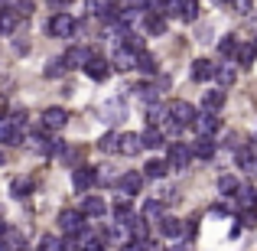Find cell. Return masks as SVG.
I'll list each match as a JSON object with an SVG mask.
<instances>
[{"label":"cell","instance_id":"cell-15","mask_svg":"<svg viewBox=\"0 0 257 251\" xmlns=\"http://www.w3.org/2000/svg\"><path fill=\"white\" fill-rule=\"evenodd\" d=\"M104 212H107V202L104 199H98V196L82 199V215H85V219H101Z\"/></svg>","mask_w":257,"mask_h":251},{"label":"cell","instance_id":"cell-29","mask_svg":"<svg viewBox=\"0 0 257 251\" xmlns=\"http://www.w3.org/2000/svg\"><path fill=\"white\" fill-rule=\"evenodd\" d=\"M166 170H170V163H166V160H157V157H153L150 163L144 166V176H150V180H163Z\"/></svg>","mask_w":257,"mask_h":251},{"label":"cell","instance_id":"cell-27","mask_svg":"<svg viewBox=\"0 0 257 251\" xmlns=\"http://www.w3.org/2000/svg\"><path fill=\"white\" fill-rule=\"evenodd\" d=\"M120 137H124V134H114V131H107L104 137L98 140V150H101V153H114V150H120Z\"/></svg>","mask_w":257,"mask_h":251},{"label":"cell","instance_id":"cell-5","mask_svg":"<svg viewBox=\"0 0 257 251\" xmlns=\"http://www.w3.org/2000/svg\"><path fill=\"white\" fill-rule=\"evenodd\" d=\"M62 62H65V69H88V65L94 62V56H91L88 46H72V49L62 56Z\"/></svg>","mask_w":257,"mask_h":251},{"label":"cell","instance_id":"cell-42","mask_svg":"<svg viewBox=\"0 0 257 251\" xmlns=\"http://www.w3.org/2000/svg\"><path fill=\"white\" fill-rule=\"evenodd\" d=\"M241 225H257V212H241Z\"/></svg>","mask_w":257,"mask_h":251},{"label":"cell","instance_id":"cell-33","mask_svg":"<svg viewBox=\"0 0 257 251\" xmlns=\"http://www.w3.org/2000/svg\"><path fill=\"white\" fill-rule=\"evenodd\" d=\"M43 75L46 78H62L65 75V62H62V59H49L46 69H43Z\"/></svg>","mask_w":257,"mask_h":251},{"label":"cell","instance_id":"cell-31","mask_svg":"<svg viewBox=\"0 0 257 251\" xmlns=\"http://www.w3.org/2000/svg\"><path fill=\"white\" fill-rule=\"evenodd\" d=\"M140 137H144V147H163V127H147L144 134H140Z\"/></svg>","mask_w":257,"mask_h":251},{"label":"cell","instance_id":"cell-34","mask_svg":"<svg viewBox=\"0 0 257 251\" xmlns=\"http://www.w3.org/2000/svg\"><path fill=\"white\" fill-rule=\"evenodd\" d=\"M218 49H221V56L234 59V56H238V49H241V43H238V39H234V36H225V39H221V43H218Z\"/></svg>","mask_w":257,"mask_h":251},{"label":"cell","instance_id":"cell-8","mask_svg":"<svg viewBox=\"0 0 257 251\" xmlns=\"http://www.w3.org/2000/svg\"><path fill=\"white\" fill-rule=\"evenodd\" d=\"M94 183H98V170H94V166H78L75 173H72V186H75L78 193L91 189Z\"/></svg>","mask_w":257,"mask_h":251},{"label":"cell","instance_id":"cell-13","mask_svg":"<svg viewBox=\"0 0 257 251\" xmlns=\"http://www.w3.org/2000/svg\"><path fill=\"white\" fill-rule=\"evenodd\" d=\"M88 78H94V82H104V78H111V72H114V62H107V59H98L94 56V62L88 65Z\"/></svg>","mask_w":257,"mask_h":251},{"label":"cell","instance_id":"cell-44","mask_svg":"<svg viewBox=\"0 0 257 251\" xmlns=\"http://www.w3.org/2000/svg\"><path fill=\"white\" fill-rule=\"evenodd\" d=\"M234 10H238V13H251V4H247V0H238V4H234Z\"/></svg>","mask_w":257,"mask_h":251},{"label":"cell","instance_id":"cell-3","mask_svg":"<svg viewBox=\"0 0 257 251\" xmlns=\"http://www.w3.org/2000/svg\"><path fill=\"white\" fill-rule=\"evenodd\" d=\"M170 118H173V124L176 127H186V124H195V108L189 105V101H182V98H176V101H170Z\"/></svg>","mask_w":257,"mask_h":251},{"label":"cell","instance_id":"cell-1","mask_svg":"<svg viewBox=\"0 0 257 251\" xmlns=\"http://www.w3.org/2000/svg\"><path fill=\"white\" fill-rule=\"evenodd\" d=\"M75 30H78V17H72V13H65V10L52 13V20H49V36H56V39H69Z\"/></svg>","mask_w":257,"mask_h":251},{"label":"cell","instance_id":"cell-40","mask_svg":"<svg viewBox=\"0 0 257 251\" xmlns=\"http://www.w3.org/2000/svg\"><path fill=\"white\" fill-rule=\"evenodd\" d=\"M13 7H17V13H20V17H23V20L30 17L33 10H36V4H30V0H23V4H13Z\"/></svg>","mask_w":257,"mask_h":251},{"label":"cell","instance_id":"cell-36","mask_svg":"<svg viewBox=\"0 0 257 251\" xmlns=\"http://www.w3.org/2000/svg\"><path fill=\"white\" fill-rule=\"evenodd\" d=\"M137 69H140V72H147V75H153V72H157V59H153L150 52H140V59H137Z\"/></svg>","mask_w":257,"mask_h":251},{"label":"cell","instance_id":"cell-7","mask_svg":"<svg viewBox=\"0 0 257 251\" xmlns=\"http://www.w3.org/2000/svg\"><path fill=\"white\" fill-rule=\"evenodd\" d=\"M234 160H238V166L244 170V173H257V144L254 140L241 144L238 150H234Z\"/></svg>","mask_w":257,"mask_h":251},{"label":"cell","instance_id":"cell-18","mask_svg":"<svg viewBox=\"0 0 257 251\" xmlns=\"http://www.w3.org/2000/svg\"><path fill=\"white\" fill-rule=\"evenodd\" d=\"M189 147H192V157H199V160H212L215 157V140L212 137H199Z\"/></svg>","mask_w":257,"mask_h":251},{"label":"cell","instance_id":"cell-28","mask_svg":"<svg viewBox=\"0 0 257 251\" xmlns=\"http://www.w3.org/2000/svg\"><path fill=\"white\" fill-rule=\"evenodd\" d=\"M160 235H166V238H182V222L173 219V215H166L163 225H160Z\"/></svg>","mask_w":257,"mask_h":251},{"label":"cell","instance_id":"cell-24","mask_svg":"<svg viewBox=\"0 0 257 251\" xmlns=\"http://www.w3.org/2000/svg\"><path fill=\"white\" fill-rule=\"evenodd\" d=\"M20 245H23V235H20V228L7 225V228H4V251H20Z\"/></svg>","mask_w":257,"mask_h":251},{"label":"cell","instance_id":"cell-41","mask_svg":"<svg viewBox=\"0 0 257 251\" xmlns=\"http://www.w3.org/2000/svg\"><path fill=\"white\" fill-rule=\"evenodd\" d=\"M65 251H82V241H78V235H69V238H65Z\"/></svg>","mask_w":257,"mask_h":251},{"label":"cell","instance_id":"cell-19","mask_svg":"<svg viewBox=\"0 0 257 251\" xmlns=\"http://www.w3.org/2000/svg\"><path fill=\"white\" fill-rule=\"evenodd\" d=\"M134 219H137V215H134V209H131V202H127V199H117V202H114V222H117V225H127V228H131Z\"/></svg>","mask_w":257,"mask_h":251},{"label":"cell","instance_id":"cell-21","mask_svg":"<svg viewBox=\"0 0 257 251\" xmlns=\"http://www.w3.org/2000/svg\"><path fill=\"white\" fill-rule=\"evenodd\" d=\"M144 150V137L140 134H124L120 137V153H127V157H134V153Z\"/></svg>","mask_w":257,"mask_h":251},{"label":"cell","instance_id":"cell-45","mask_svg":"<svg viewBox=\"0 0 257 251\" xmlns=\"http://www.w3.org/2000/svg\"><path fill=\"white\" fill-rule=\"evenodd\" d=\"M147 251H166V248H160V245H153V241H147Z\"/></svg>","mask_w":257,"mask_h":251},{"label":"cell","instance_id":"cell-25","mask_svg":"<svg viewBox=\"0 0 257 251\" xmlns=\"http://www.w3.org/2000/svg\"><path fill=\"white\" fill-rule=\"evenodd\" d=\"M238 206L244 209V212H251V209L257 206V189L254 186H241L238 189Z\"/></svg>","mask_w":257,"mask_h":251},{"label":"cell","instance_id":"cell-2","mask_svg":"<svg viewBox=\"0 0 257 251\" xmlns=\"http://www.w3.org/2000/svg\"><path fill=\"white\" fill-rule=\"evenodd\" d=\"M59 228H62L65 235H82L85 232L82 209H62V212H59Z\"/></svg>","mask_w":257,"mask_h":251},{"label":"cell","instance_id":"cell-14","mask_svg":"<svg viewBox=\"0 0 257 251\" xmlns=\"http://www.w3.org/2000/svg\"><path fill=\"white\" fill-rule=\"evenodd\" d=\"M215 72H218V65H215L212 59H195L192 62V78L195 82H208V78H215Z\"/></svg>","mask_w":257,"mask_h":251},{"label":"cell","instance_id":"cell-47","mask_svg":"<svg viewBox=\"0 0 257 251\" xmlns=\"http://www.w3.org/2000/svg\"><path fill=\"white\" fill-rule=\"evenodd\" d=\"M254 212H257V206H254Z\"/></svg>","mask_w":257,"mask_h":251},{"label":"cell","instance_id":"cell-16","mask_svg":"<svg viewBox=\"0 0 257 251\" xmlns=\"http://www.w3.org/2000/svg\"><path fill=\"white\" fill-rule=\"evenodd\" d=\"M137 52H131V49H124V46H117V52H114V69H120V72H131V69H137Z\"/></svg>","mask_w":257,"mask_h":251},{"label":"cell","instance_id":"cell-32","mask_svg":"<svg viewBox=\"0 0 257 251\" xmlns=\"http://www.w3.org/2000/svg\"><path fill=\"white\" fill-rule=\"evenodd\" d=\"M238 189H241V183L234 180L231 173H225V176L218 180V193H221V196H238Z\"/></svg>","mask_w":257,"mask_h":251},{"label":"cell","instance_id":"cell-9","mask_svg":"<svg viewBox=\"0 0 257 251\" xmlns=\"http://www.w3.org/2000/svg\"><path fill=\"white\" fill-rule=\"evenodd\" d=\"M65 121H69L65 108H46L43 111V131H62Z\"/></svg>","mask_w":257,"mask_h":251},{"label":"cell","instance_id":"cell-46","mask_svg":"<svg viewBox=\"0 0 257 251\" xmlns=\"http://www.w3.org/2000/svg\"><path fill=\"white\" fill-rule=\"evenodd\" d=\"M170 251H192V248H189V245H173Z\"/></svg>","mask_w":257,"mask_h":251},{"label":"cell","instance_id":"cell-37","mask_svg":"<svg viewBox=\"0 0 257 251\" xmlns=\"http://www.w3.org/2000/svg\"><path fill=\"white\" fill-rule=\"evenodd\" d=\"M195 17H199V4H195V0H182V20L192 23Z\"/></svg>","mask_w":257,"mask_h":251},{"label":"cell","instance_id":"cell-30","mask_svg":"<svg viewBox=\"0 0 257 251\" xmlns=\"http://www.w3.org/2000/svg\"><path fill=\"white\" fill-rule=\"evenodd\" d=\"M147 33H150V36H163L166 33V17L163 13H150V17H147Z\"/></svg>","mask_w":257,"mask_h":251},{"label":"cell","instance_id":"cell-23","mask_svg":"<svg viewBox=\"0 0 257 251\" xmlns=\"http://www.w3.org/2000/svg\"><path fill=\"white\" fill-rule=\"evenodd\" d=\"M254 56H257V43H241V49H238V56H234V62H238L241 69H247V65L254 62Z\"/></svg>","mask_w":257,"mask_h":251},{"label":"cell","instance_id":"cell-12","mask_svg":"<svg viewBox=\"0 0 257 251\" xmlns=\"http://www.w3.org/2000/svg\"><path fill=\"white\" fill-rule=\"evenodd\" d=\"M20 20H23V17L17 13V7H13V4H4V10H0V30H4L7 36H10V33L20 26Z\"/></svg>","mask_w":257,"mask_h":251},{"label":"cell","instance_id":"cell-11","mask_svg":"<svg viewBox=\"0 0 257 251\" xmlns=\"http://www.w3.org/2000/svg\"><path fill=\"white\" fill-rule=\"evenodd\" d=\"M195 134H199V137H212L215 131H218V118H215V114H208V111H202L199 118H195Z\"/></svg>","mask_w":257,"mask_h":251},{"label":"cell","instance_id":"cell-38","mask_svg":"<svg viewBox=\"0 0 257 251\" xmlns=\"http://www.w3.org/2000/svg\"><path fill=\"white\" fill-rule=\"evenodd\" d=\"M26 193H33V180H13V196H26Z\"/></svg>","mask_w":257,"mask_h":251},{"label":"cell","instance_id":"cell-22","mask_svg":"<svg viewBox=\"0 0 257 251\" xmlns=\"http://www.w3.org/2000/svg\"><path fill=\"white\" fill-rule=\"evenodd\" d=\"M234 78H238V72H234V62H225V65H218V72H215V82H218L221 88L234 85Z\"/></svg>","mask_w":257,"mask_h":251},{"label":"cell","instance_id":"cell-35","mask_svg":"<svg viewBox=\"0 0 257 251\" xmlns=\"http://www.w3.org/2000/svg\"><path fill=\"white\" fill-rule=\"evenodd\" d=\"M39 251H65V238H56V235H46L39 241Z\"/></svg>","mask_w":257,"mask_h":251},{"label":"cell","instance_id":"cell-10","mask_svg":"<svg viewBox=\"0 0 257 251\" xmlns=\"http://www.w3.org/2000/svg\"><path fill=\"white\" fill-rule=\"evenodd\" d=\"M117 189L124 196H137L140 189H144V173H134V170H131V173H124V176H120V183H117Z\"/></svg>","mask_w":257,"mask_h":251},{"label":"cell","instance_id":"cell-6","mask_svg":"<svg viewBox=\"0 0 257 251\" xmlns=\"http://www.w3.org/2000/svg\"><path fill=\"white\" fill-rule=\"evenodd\" d=\"M0 140H4L7 147H17L20 140H23V127H20V121L13 118H0Z\"/></svg>","mask_w":257,"mask_h":251},{"label":"cell","instance_id":"cell-4","mask_svg":"<svg viewBox=\"0 0 257 251\" xmlns=\"http://www.w3.org/2000/svg\"><path fill=\"white\" fill-rule=\"evenodd\" d=\"M189 160H192V147L189 144H173L170 150H166V163H170L173 173H182V170L189 166Z\"/></svg>","mask_w":257,"mask_h":251},{"label":"cell","instance_id":"cell-20","mask_svg":"<svg viewBox=\"0 0 257 251\" xmlns=\"http://www.w3.org/2000/svg\"><path fill=\"white\" fill-rule=\"evenodd\" d=\"M131 238L140 241V245H147V241H150V222H147L144 215H137V219L131 222Z\"/></svg>","mask_w":257,"mask_h":251},{"label":"cell","instance_id":"cell-39","mask_svg":"<svg viewBox=\"0 0 257 251\" xmlns=\"http://www.w3.org/2000/svg\"><path fill=\"white\" fill-rule=\"evenodd\" d=\"M62 160H65V163H72V166H82V150H75V147H69V150H65L62 153Z\"/></svg>","mask_w":257,"mask_h":251},{"label":"cell","instance_id":"cell-43","mask_svg":"<svg viewBox=\"0 0 257 251\" xmlns=\"http://www.w3.org/2000/svg\"><path fill=\"white\" fill-rule=\"evenodd\" d=\"M120 251H147V245H140V241H127V245H120Z\"/></svg>","mask_w":257,"mask_h":251},{"label":"cell","instance_id":"cell-17","mask_svg":"<svg viewBox=\"0 0 257 251\" xmlns=\"http://www.w3.org/2000/svg\"><path fill=\"white\" fill-rule=\"evenodd\" d=\"M163 206H166L163 199H147V206H144V219L150 222V225H163V219H166V215H163Z\"/></svg>","mask_w":257,"mask_h":251},{"label":"cell","instance_id":"cell-26","mask_svg":"<svg viewBox=\"0 0 257 251\" xmlns=\"http://www.w3.org/2000/svg\"><path fill=\"white\" fill-rule=\"evenodd\" d=\"M202 108H205L208 114L221 111V108H225V95H221V92H208V95H202Z\"/></svg>","mask_w":257,"mask_h":251}]
</instances>
